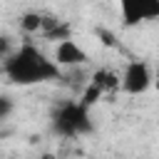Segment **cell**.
<instances>
[{
	"mask_svg": "<svg viewBox=\"0 0 159 159\" xmlns=\"http://www.w3.org/2000/svg\"><path fill=\"white\" fill-rule=\"evenodd\" d=\"M2 72L12 84H20V87L52 82V80H60V75H62V70L55 65V60H50L40 47H35L30 42L20 45L2 60Z\"/></svg>",
	"mask_w": 159,
	"mask_h": 159,
	"instance_id": "obj_1",
	"label": "cell"
},
{
	"mask_svg": "<svg viewBox=\"0 0 159 159\" xmlns=\"http://www.w3.org/2000/svg\"><path fill=\"white\" fill-rule=\"evenodd\" d=\"M50 124H52V132L57 137H84L94 129L92 124V117H89V107H84L80 99H70V102H62L52 109V117H50Z\"/></svg>",
	"mask_w": 159,
	"mask_h": 159,
	"instance_id": "obj_2",
	"label": "cell"
},
{
	"mask_svg": "<svg viewBox=\"0 0 159 159\" xmlns=\"http://www.w3.org/2000/svg\"><path fill=\"white\" fill-rule=\"evenodd\" d=\"M119 12L124 27H137L159 17V0H119Z\"/></svg>",
	"mask_w": 159,
	"mask_h": 159,
	"instance_id": "obj_3",
	"label": "cell"
},
{
	"mask_svg": "<svg viewBox=\"0 0 159 159\" xmlns=\"http://www.w3.org/2000/svg\"><path fill=\"white\" fill-rule=\"evenodd\" d=\"M149 84H152V67L144 60H132L119 77V87L127 94H144Z\"/></svg>",
	"mask_w": 159,
	"mask_h": 159,
	"instance_id": "obj_4",
	"label": "cell"
},
{
	"mask_svg": "<svg viewBox=\"0 0 159 159\" xmlns=\"http://www.w3.org/2000/svg\"><path fill=\"white\" fill-rule=\"evenodd\" d=\"M89 62V55L72 40V37H67V40H60L57 42V47H55V65L62 70H67V67H82V65H87Z\"/></svg>",
	"mask_w": 159,
	"mask_h": 159,
	"instance_id": "obj_5",
	"label": "cell"
},
{
	"mask_svg": "<svg viewBox=\"0 0 159 159\" xmlns=\"http://www.w3.org/2000/svg\"><path fill=\"white\" fill-rule=\"evenodd\" d=\"M94 87H99L102 92H107V89H117L119 87V75H114V72H109V70H97L94 75H92V80H89Z\"/></svg>",
	"mask_w": 159,
	"mask_h": 159,
	"instance_id": "obj_6",
	"label": "cell"
},
{
	"mask_svg": "<svg viewBox=\"0 0 159 159\" xmlns=\"http://www.w3.org/2000/svg\"><path fill=\"white\" fill-rule=\"evenodd\" d=\"M40 25H42V15L40 12H22V17H20V27L25 30V32H40Z\"/></svg>",
	"mask_w": 159,
	"mask_h": 159,
	"instance_id": "obj_7",
	"label": "cell"
},
{
	"mask_svg": "<svg viewBox=\"0 0 159 159\" xmlns=\"http://www.w3.org/2000/svg\"><path fill=\"white\" fill-rule=\"evenodd\" d=\"M12 112H15V102L7 94H0V124H5Z\"/></svg>",
	"mask_w": 159,
	"mask_h": 159,
	"instance_id": "obj_8",
	"label": "cell"
},
{
	"mask_svg": "<svg viewBox=\"0 0 159 159\" xmlns=\"http://www.w3.org/2000/svg\"><path fill=\"white\" fill-rule=\"evenodd\" d=\"M10 52H12V40H10L7 35H0V62H2Z\"/></svg>",
	"mask_w": 159,
	"mask_h": 159,
	"instance_id": "obj_9",
	"label": "cell"
},
{
	"mask_svg": "<svg viewBox=\"0 0 159 159\" xmlns=\"http://www.w3.org/2000/svg\"><path fill=\"white\" fill-rule=\"evenodd\" d=\"M42 159H57L55 154H42Z\"/></svg>",
	"mask_w": 159,
	"mask_h": 159,
	"instance_id": "obj_10",
	"label": "cell"
},
{
	"mask_svg": "<svg viewBox=\"0 0 159 159\" xmlns=\"http://www.w3.org/2000/svg\"><path fill=\"white\" fill-rule=\"evenodd\" d=\"M7 159H17V157H7Z\"/></svg>",
	"mask_w": 159,
	"mask_h": 159,
	"instance_id": "obj_11",
	"label": "cell"
}]
</instances>
